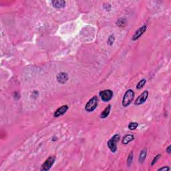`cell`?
<instances>
[{
  "mask_svg": "<svg viewBox=\"0 0 171 171\" xmlns=\"http://www.w3.org/2000/svg\"><path fill=\"white\" fill-rule=\"evenodd\" d=\"M134 97V92L132 90L129 89L124 94V97L122 98V105L123 107H127L131 104L132 102L133 99Z\"/></svg>",
  "mask_w": 171,
  "mask_h": 171,
  "instance_id": "cell-1",
  "label": "cell"
},
{
  "mask_svg": "<svg viewBox=\"0 0 171 171\" xmlns=\"http://www.w3.org/2000/svg\"><path fill=\"white\" fill-rule=\"evenodd\" d=\"M98 98L96 96H94V97L92 98L85 106V110L88 112H92L94 111L98 106Z\"/></svg>",
  "mask_w": 171,
  "mask_h": 171,
  "instance_id": "cell-2",
  "label": "cell"
},
{
  "mask_svg": "<svg viewBox=\"0 0 171 171\" xmlns=\"http://www.w3.org/2000/svg\"><path fill=\"white\" fill-rule=\"evenodd\" d=\"M120 139V136L118 134H116L115 135L113 136L110 140L108 142V146L110 148L111 152L112 153H116L117 150V143L118 142V141Z\"/></svg>",
  "mask_w": 171,
  "mask_h": 171,
  "instance_id": "cell-3",
  "label": "cell"
},
{
  "mask_svg": "<svg viewBox=\"0 0 171 171\" xmlns=\"http://www.w3.org/2000/svg\"><path fill=\"white\" fill-rule=\"evenodd\" d=\"M102 100L104 102H108L112 98L113 92L111 90H104L99 93Z\"/></svg>",
  "mask_w": 171,
  "mask_h": 171,
  "instance_id": "cell-4",
  "label": "cell"
},
{
  "mask_svg": "<svg viewBox=\"0 0 171 171\" xmlns=\"http://www.w3.org/2000/svg\"><path fill=\"white\" fill-rule=\"evenodd\" d=\"M56 161V157L55 156H50L46 160L45 163L42 164L41 167V170L47 171L49 170L51 168L52 165L54 164Z\"/></svg>",
  "mask_w": 171,
  "mask_h": 171,
  "instance_id": "cell-5",
  "label": "cell"
},
{
  "mask_svg": "<svg viewBox=\"0 0 171 171\" xmlns=\"http://www.w3.org/2000/svg\"><path fill=\"white\" fill-rule=\"evenodd\" d=\"M148 96V90H145L141 94H140L136 100L134 102V104L135 105H141V104H144L146 101L147 98Z\"/></svg>",
  "mask_w": 171,
  "mask_h": 171,
  "instance_id": "cell-6",
  "label": "cell"
},
{
  "mask_svg": "<svg viewBox=\"0 0 171 171\" xmlns=\"http://www.w3.org/2000/svg\"><path fill=\"white\" fill-rule=\"evenodd\" d=\"M146 30V26L144 25V26H142V27H140L138 30H136V31L135 32V34H134V36H132V40L135 41V40H138V38H140L141 37L142 35L144 33V31Z\"/></svg>",
  "mask_w": 171,
  "mask_h": 171,
  "instance_id": "cell-7",
  "label": "cell"
},
{
  "mask_svg": "<svg viewBox=\"0 0 171 171\" xmlns=\"http://www.w3.org/2000/svg\"><path fill=\"white\" fill-rule=\"evenodd\" d=\"M56 79L59 83L64 84L68 80V75L66 72H60V74H58Z\"/></svg>",
  "mask_w": 171,
  "mask_h": 171,
  "instance_id": "cell-8",
  "label": "cell"
},
{
  "mask_svg": "<svg viewBox=\"0 0 171 171\" xmlns=\"http://www.w3.org/2000/svg\"><path fill=\"white\" fill-rule=\"evenodd\" d=\"M68 110V106H61V107H60V108L54 112V116L56 117V118H58V117L60 116L64 115V114L67 112Z\"/></svg>",
  "mask_w": 171,
  "mask_h": 171,
  "instance_id": "cell-9",
  "label": "cell"
},
{
  "mask_svg": "<svg viewBox=\"0 0 171 171\" xmlns=\"http://www.w3.org/2000/svg\"><path fill=\"white\" fill-rule=\"evenodd\" d=\"M53 7H54L56 9H61L64 8L66 5L65 1H52L51 2Z\"/></svg>",
  "mask_w": 171,
  "mask_h": 171,
  "instance_id": "cell-10",
  "label": "cell"
},
{
  "mask_svg": "<svg viewBox=\"0 0 171 171\" xmlns=\"http://www.w3.org/2000/svg\"><path fill=\"white\" fill-rule=\"evenodd\" d=\"M110 109H111V105H110V104H109V105L108 106H107L105 109H104V111L101 113V114H100V118L104 119V118H107V117L108 116L109 114H110Z\"/></svg>",
  "mask_w": 171,
  "mask_h": 171,
  "instance_id": "cell-11",
  "label": "cell"
},
{
  "mask_svg": "<svg viewBox=\"0 0 171 171\" xmlns=\"http://www.w3.org/2000/svg\"><path fill=\"white\" fill-rule=\"evenodd\" d=\"M134 140V136L132 135V134H128V135H126L123 138L122 144H127Z\"/></svg>",
  "mask_w": 171,
  "mask_h": 171,
  "instance_id": "cell-12",
  "label": "cell"
},
{
  "mask_svg": "<svg viewBox=\"0 0 171 171\" xmlns=\"http://www.w3.org/2000/svg\"><path fill=\"white\" fill-rule=\"evenodd\" d=\"M147 154V150L146 148H144L140 153V156H139V162L140 163H143L144 162L146 159V157Z\"/></svg>",
  "mask_w": 171,
  "mask_h": 171,
  "instance_id": "cell-13",
  "label": "cell"
},
{
  "mask_svg": "<svg viewBox=\"0 0 171 171\" xmlns=\"http://www.w3.org/2000/svg\"><path fill=\"white\" fill-rule=\"evenodd\" d=\"M146 82V81L145 79H142V80H140V81L137 84L136 88L138 89V90H140V89L142 88L144 86V85H145Z\"/></svg>",
  "mask_w": 171,
  "mask_h": 171,
  "instance_id": "cell-14",
  "label": "cell"
},
{
  "mask_svg": "<svg viewBox=\"0 0 171 171\" xmlns=\"http://www.w3.org/2000/svg\"><path fill=\"white\" fill-rule=\"evenodd\" d=\"M138 123L136 122H130V124H128V128L130 129V130H135L136 128L138 127Z\"/></svg>",
  "mask_w": 171,
  "mask_h": 171,
  "instance_id": "cell-15",
  "label": "cell"
},
{
  "mask_svg": "<svg viewBox=\"0 0 171 171\" xmlns=\"http://www.w3.org/2000/svg\"><path fill=\"white\" fill-rule=\"evenodd\" d=\"M132 160H133V153L131 152L130 153V154L128 155V159H127V164H128V167H130L132 163Z\"/></svg>",
  "mask_w": 171,
  "mask_h": 171,
  "instance_id": "cell-16",
  "label": "cell"
},
{
  "mask_svg": "<svg viewBox=\"0 0 171 171\" xmlns=\"http://www.w3.org/2000/svg\"><path fill=\"white\" fill-rule=\"evenodd\" d=\"M114 40H115V38H114V36L111 35V36H109L108 38V41H107V43H108V46H112V45L114 44Z\"/></svg>",
  "mask_w": 171,
  "mask_h": 171,
  "instance_id": "cell-17",
  "label": "cell"
},
{
  "mask_svg": "<svg viewBox=\"0 0 171 171\" xmlns=\"http://www.w3.org/2000/svg\"><path fill=\"white\" fill-rule=\"evenodd\" d=\"M125 22L126 21L124 19H120V20H118V21H117V25L120 26V27H122V26H124Z\"/></svg>",
  "mask_w": 171,
  "mask_h": 171,
  "instance_id": "cell-18",
  "label": "cell"
},
{
  "mask_svg": "<svg viewBox=\"0 0 171 171\" xmlns=\"http://www.w3.org/2000/svg\"><path fill=\"white\" fill-rule=\"evenodd\" d=\"M160 156H161V154H157V155L155 157H154V159L153 160V162H152V163H151V165H152V166L154 165V164H155L156 163L157 160H158L159 159V158H160Z\"/></svg>",
  "mask_w": 171,
  "mask_h": 171,
  "instance_id": "cell-19",
  "label": "cell"
},
{
  "mask_svg": "<svg viewBox=\"0 0 171 171\" xmlns=\"http://www.w3.org/2000/svg\"><path fill=\"white\" fill-rule=\"evenodd\" d=\"M170 170V168L168 167H163V168H159V169L158 170V171H163V170Z\"/></svg>",
  "mask_w": 171,
  "mask_h": 171,
  "instance_id": "cell-20",
  "label": "cell"
},
{
  "mask_svg": "<svg viewBox=\"0 0 171 171\" xmlns=\"http://www.w3.org/2000/svg\"><path fill=\"white\" fill-rule=\"evenodd\" d=\"M170 148H171V146H168V148H167V150H167V153H168V154H170V153H171Z\"/></svg>",
  "mask_w": 171,
  "mask_h": 171,
  "instance_id": "cell-21",
  "label": "cell"
}]
</instances>
